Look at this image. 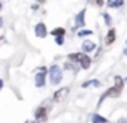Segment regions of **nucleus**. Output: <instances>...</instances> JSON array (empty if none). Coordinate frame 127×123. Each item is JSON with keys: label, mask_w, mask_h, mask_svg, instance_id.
Instances as JSON below:
<instances>
[{"label": "nucleus", "mask_w": 127, "mask_h": 123, "mask_svg": "<svg viewBox=\"0 0 127 123\" xmlns=\"http://www.w3.org/2000/svg\"><path fill=\"white\" fill-rule=\"evenodd\" d=\"M48 80L52 86H58L63 80V70L58 64H52L48 69Z\"/></svg>", "instance_id": "f257e3e1"}, {"label": "nucleus", "mask_w": 127, "mask_h": 123, "mask_svg": "<svg viewBox=\"0 0 127 123\" xmlns=\"http://www.w3.org/2000/svg\"><path fill=\"white\" fill-rule=\"evenodd\" d=\"M69 91H71V88H69V86H63V88L56 89V91L53 93V96H52V101L55 102V104H61L63 101H66Z\"/></svg>", "instance_id": "f03ea898"}, {"label": "nucleus", "mask_w": 127, "mask_h": 123, "mask_svg": "<svg viewBox=\"0 0 127 123\" xmlns=\"http://www.w3.org/2000/svg\"><path fill=\"white\" fill-rule=\"evenodd\" d=\"M121 91H122V89L119 88V86H116V85L111 86L109 89H106V91L100 96V101H98V104H96V105L100 107V105L103 104V101H105V99H108V98H119V96H121Z\"/></svg>", "instance_id": "7ed1b4c3"}, {"label": "nucleus", "mask_w": 127, "mask_h": 123, "mask_svg": "<svg viewBox=\"0 0 127 123\" xmlns=\"http://www.w3.org/2000/svg\"><path fill=\"white\" fill-rule=\"evenodd\" d=\"M47 77H48V72L45 67L37 69V74H35V86L37 88H43L47 83Z\"/></svg>", "instance_id": "20e7f679"}, {"label": "nucleus", "mask_w": 127, "mask_h": 123, "mask_svg": "<svg viewBox=\"0 0 127 123\" xmlns=\"http://www.w3.org/2000/svg\"><path fill=\"white\" fill-rule=\"evenodd\" d=\"M34 117H35V122H40V123L47 122V118H48V107H45V105L37 107V109H35Z\"/></svg>", "instance_id": "39448f33"}, {"label": "nucleus", "mask_w": 127, "mask_h": 123, "mask_svg": "<svg viewBox=\"0 0 127 123\" xmlns=\"http://www.w3.org/2000/svg\"><path fill=\"white\" fill-rule=\"evenodd\" d=\"M82 27H85V10H81L74 18V31H81Z\"/></svg>", "instance_id": "423d86ee"}, {"label": "nucleus", "mask_w": 127, "mask_h": 123, "mask_svg": "<svg viewBox=\"0 0 127 123\" xmlns=\"http://www.w3.org/2000/svg\"><path fill=\"white\" fill-rule=\"evenodd\" d=\"M34 34L37 38H45L47 35H48V31H47V26L43 24V22H39V24H35L34 27Z\"/></svg>", "instance_id": "0eeeda50"}, {"label": "nucleus", "mask_w": 127, "mask_h": 123, "mask_svg": "<svg viewBox=\"0 0 127 123\" xmlns=\"http://www.w3.org/2000/svg\"><path fill=\"white\" fill-rule=\"evenodd\" d=\"M90 64H92V58H90L87 53L82 51V56H81V59H79V66L87 70V69H90Z\"/></svg>", "instance_id": "6e6552de"}, {"label": "nucleus", "mask_w": 127, "mask_h": 123, "mask_svg": "<svg viewBox=\"0 0 127 123\" xmlns=\"http://www.w3.org/2000/svg\"><path fill=\"white\" fill-rule=\"evenodd\" d=\"M95 50H96L95 42H92V40H84L82 42V51L84 53H92V51H95Z\"/></svg>", "instance_id": "1a4fd4ad"}, {"label": "nucleus", "mask_w": 127, "mask_h": 123, "mask_svg": "<svg viewBox=\"0 0 127 123\" xmlns=\"http://www.w3.org/2000/svg\"><path fill=\"white\" fill-rule=\"evenodd\" d=\"M114 40H116V31L113 27H109L108 34H106V37H105V45H113Z\"/></svg>", "instance_id": "9d476101"}, {"label": "nucleus", "mask_w": 127, "mask_h": 123, "mask_svg": "<svg viewBox=\"0 0 127 123\" xmlns=\"http://www.w3.org/2000/svg\"><path fill=\"white\" fill-rule=\"evenodd\" d=\"M124 0H106V6L108 8H122L124 6Z\"/></svg>", "instance_id": "9b49d317"}, {"label": "nucleus", "mask_w": 127, "mask_h": 123, "mask_svg": "<svg viewBox=\"0 0 127 123\" xmlns=\"http://www.w3.org/2000/svg\"><path fill=\"white\" fill-rule=\"evenodd\" d=\"M90 122H92V123H109L108 118H105L103 115H100V114H92V115H90Z\"/></svg>", "instance_id": "f8f14e48"}, {"label": "nucleus", "mask_w": 127, "mask_h": 123, "mask_svg": "<svg viewBox=\"0 0 127 123\" xmlns=\"http://www.w3.org/2000/svg\"><path fill=\"white\" fill-rule=\"evenodd\" d=\"M81 56H82V53H71V54H68V61H71V62H74V64L79 66V59H81Z\"/></svg>", "instance_id": "ddd939ff"}, {"label": "nucleus", "mask_w": 127, "mask_h": 123, "mask_svg": "<svg viewBox=\"0 0 127 123\" xmlns=\"http://www.w3.org/2000/svg\"><path fill=\"white\" fill-rule=\"evenodd\" d=\"M52 35L53 37H60V35H66V29L64 27H56L52 31Z\"/></svg>", "instance_id": "4468645a"}, {"label": "nucleus", "mask_w": 127, "mask_h": 123, "mask_svg": "<svg viewBox=\"0 0 127 123\" xmlns=\"http://www.w3.org/2000/svg\"><path fill=\"white\" fill-rule=\"evenodd\" d=\"M77 35L81 38H84V37H90V35H93V31H90V29H81V31L77 32Z\"/></svg>", "instance_id": "2eb2a0df"}, {"label": "nucleus", "mask_w": 127, "mask_h": 123, "mask_svg": "<svg viewBox=\"0 0 127 123\" xmlns=\"http://www.w3.org/2000/svg\"><path fill=\"white\" fill-rule=\"evenodd\" d=\"M124 83H126V80L121 77V75H114V85L116 86H119V88H124Z\"/></svg>", "instance_id": "dca6fc26"}, {"label": "nucleus", "mask_w": 127, "mask_h": 123, "mask_svg": "<svg viewBox=\"0 0 127 123\" xmlns=\"http://www.w3.org/2000/svg\"><path fill=\"white\" fill-rule=\"evenodd\" d=\"M101 83H100L98 80H87L82 83V88H87V86H100Z\"/></svg>", "instance_id": "f3484780"}, {"label": "nucleus", "mask_w": 127, "mask_h": 123, "mask_svg": "<svg viewBox=\"0 0 127 123\" xmlns=\"http://www.w3.org/2000/svg\"><path fill=\"white\" fill-rule=\"evenodd\" d=\"M101 18H103V21H105V24L108 26V27H111V22H113V21H111V16H109L108 13L105 11V13H101Z\"/></svg>", "instance_id": "a211bd4d"}, {"label": "nucleus", "mask_w": 127, "mask_h": 123, "mask_svg": "<svg viewBox=\"0 0 127 123\" xmlns=\"http://www.w3.org/2000/svg\"><path fill=\"white\" fill-rule=\"evenodd\" d=\"M64 70H77V67H74V62L68 61L64 62Z\"/></svg>", "instance_id": "6ab92c4d"}, {"label": "nucleus", "mask_w": 127, "mask_h": 123, "mask_svg": "<svg viewBox=\"0 0 127 123\" xmlns=\"http://www.w3.org/2000/svg\"><path fill=\"white\" fill-rule=\"evenodd\" d=\"M55 43L56 45H64V35H60V37H55Z\"/></svg>", "instance_id": "aec40b11"}, {"label": "nucleus", "mask_w": 127, "mask_h": 123, "mask_svg": "<svg viewBox=\"0 0 127 123\" xmlns=\"http://www.w3.org/2000/svg\"><path fill=\"white\" fill-rule=\"evenodd\" d=\"M89 2L96 5V6H105V0H89Z\"/></svg>", "instance_id": "412c9836"}, {"label": "nucleus", "mask_w": 127, "mask_h": 123, "mask_svg": "<svg viewBox=\"0 0 127 123\" xmlns=\"http://www.w3.org/2000/svg\"><path fill=\"white\" fill-rule=\"evenodd\" d=\"M35 2H37V3H39V5H43V3H45V2H47V0H35Z\"/></svg>", "instance_id": "4be33fe9"}, {"label": "nucleus", "mask_w": 127, "mask_h": 123, "mask_svg": "<svg viewBox=\"0 0 127 123\" xmlns=\"http://www.w3.org/2000/svg\"><path fill=\"white\" fill-rule=\"evenodd\" d=\"M118 123H127V118H121V120H119Z\"/></svg>", "instance_id": "5701e85b"}, {"label": "nucleus", "mask_w": 127, "mask_h": 123, "mask_svg": "<svg viewBox=\"0 0 127 123\" xmlns=\"http://www.w3.org/2000/svg\"><path fill=\"white\" fill-rule=\"evenodd\" d=\"M2 88H3V80L0 78V91H2Z\"/></svg>", "instance_id": "b1692460"}, {"label": "nucleus", "mask_w": 127, "mask_h": 123, "mask_svg": "<svg viewBox=\"0 0 127 123\" xmlns=\"http://www.w3.org/2000/svg\"><path fill=\"white\" fill-rule=\"evenodd\" d=\"M24 123H37V122H32V120H26Z\"/></svg>", "instance_id": "393cba45"}, {"label": "nucleus", "mask_w": 127, "mask_h": 123, "mask_svg": "<svg viewBox=\"0 0 127 123\" xmlns=\"http://www.w3.org/2000/svg\"><path fill=\"white\" fill-rule=\"evenodd\" d=\"M0 26H3V19H2V16H0Z\"/></svg>", "instance_id": "a878e982"}, {"label": "nucleus", "mask_w": 127, "mask_h": 123, "mask_svg": "<svg viewBox=\"0 0 127 123\" xmlns=\"http://www.w3.org/2000/svg\"><path fill=\"white\" fill-rule=\"evenodd\" d=\"M2 8H3V5H2V2H0V11H2Z\"/></svg>", "instance_id": "bb28decb"}, {"label": "nucleus", "mask_w": 127, "mask_h": 123, "mask_svg": "<svg viewBox=\"0 0 127 123\" xmlns=\"http://www.w3.org/2000/svg\"><path fill=\"white\" fill-rule=\"evenodd\" d=\"M124 54H126V56H127V48H126V50H124Z\"/></svg>", "instance_id": "cd10ccee"}, {"label": "nucleus", "mask_w": 127, "mask_h": 123, "mask_svg": "<svg viewBox=\"0 0 127 123\" xmlns=\"http://www.w3.org/2000/svg\"><path fill=\"white\" fill-rule=\"evenodd\" d=\"M124 80H126V83H127V77H126V78H124Z\"/></svg>", "instance_id": "c85d7f7f"}, {"label": "nucleus", "mask_w": 127, "mask_h": 123, "mask_svg": "<svg viewBox=\"0 0 127 123\" xmlns=\"http://www.w3.org/2000/svg\"><path fill=\"white\" fill-rule=\"evenodd\" d=\"M126 42H127V40H126Z\"/></svg>", "instance_id": "c756f323"}]
</instances>
